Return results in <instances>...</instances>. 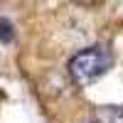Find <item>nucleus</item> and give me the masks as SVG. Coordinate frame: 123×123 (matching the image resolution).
<instances>
[{
    "instance_id": "1",
    "label": "nucleus",
    "mask_w": 123,
    "mask_h": 123,
    "mask_svg": "<svg viewBox=\"0 0 123 123\" xmlns=\"http://www.w3.org/2000/svg\"><path fill=\"white\" fill-rule=\"evenodd\" d=\"M111 64H113V57L106 47H89L71 57L67 69L74 84L86 86V84H94L96 79H101L111 69Z\"/></svg>"
},
{
    "instance_id": "2",
    "label": "nucleus",
    "mask_w": 123,
    "mask_h": 123,
    "mask_svg": "<svg viewBox=\"0 0 123 123\" xmlns=\"http://www.w3.org/2000/svg\"><path fill=\"white\" fill-rule=\"evenodd\" d=\"M12 39H15V27H12V22L5 20V17H0V42H3V44H10Z\"/></svg>"
}]
</instances>
